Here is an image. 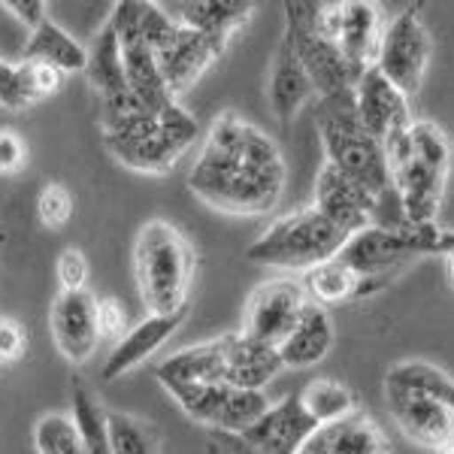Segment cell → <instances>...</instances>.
<instances>
[{
	"instance_id": "obj_41",
	"label": "cell",
	"mask_w": 454,
	"mask_h": 454,
	"mask_svg": "<svg viewBox=\"0 0 454 454\" xmlns=\"http://www.w3.org/2000/svg\"><path fill=\"white\" fill-rule=\"evenodd\" d=\"M0 106H6V109L31 106L25 98V88L19 82L16 64H6V61H0Z\"/></svg>"
},
{
	"instance_id": "obj_44",
	"label": "cell",
	"mask_w": 454,
	"mask_h": 454,
	"mask_svg": "<svg viewBox=\"0 0 454 454\" xmlns=\"http://www.w3.org/2000/svg\"><path fill=\"white\" fill-rule=\"evenodd\" d=\"M436 454H454V442H449V445H442V449H436Z\"/></svg>"
},
{
	"instance_id": "obj_7",
	"label": "cell",
	"mask_w": 454,
	"mask_h": 454,
	"mask_svg": "<svg viewBox=\"0 0 454 454\" xmlns=\"http://www.w3.org/2000/svg\"><path fill=\"white\" fill-rule=\"evenodd\" d=\"M348 233L333 227L315 207L282 215L246 248V258L273 270H315L342 252Z\"/></svg>"
},
{
	"instance_id": "obj_31",
	"label": "cell",
	"mask_w": 454,
	"mask_h": 454,
	"mask_svg": "<svg viewBox=\"0 0 454 454\" xmlns=\"http://www.w3.org/2000/svg\"><path fill=\"white\" fill-rule=\"evenodd\" d=\"M73 421L82 434L85 454H113L106 434V412L85 385L73 387Z\"/></svg>"
},
{
	"instance_id": "obj_11",
	"label": "cell",
	"mask_w": 454,
	"mask_h": 454,
	"mask_svg": "<svg viewBox=\"0 0 454 454\" xmlns=\"http://www.w3.org/2000/svg\"><path fill=\"white\" fill-rule=\"evenodd\" d=\"M309 303V294L306 288L294 279H270L258 285L252 291L246 303V315H243V327L239 333L252 336L258 342H267V346H279V342L294 331L300 312Z\"/></svg>"
},
{
	"instance_id": "obj_32",
	"label": "cell",
	"mask_w": 454,
	"mask_h": 454,
	"mask_svg": "<svg viewBox=\"0 0 454 454\" xmlns=\"http://www.w3.org/2000/svg\"><path fill=\"white\" fill-rule=\"evenodd\" d=\"M34 445L36 454H85L76 421L64 412H49L34 424Z\"/></svg>"
},
{
	"instance_id": "obj_28",
	"label": "cell",
	"mask_w": 454,
	"mask_h": 454,
	"mask_svg": "<svg viewBox=\"0 0 454 454\" xmlns=\"http://www.w3.org/2000/svg\"><path fill=\"white\" fill-rule=\"evenodd\" d=\"M303 288L312 303L325 306V309H327V303H348V300L370 294V285L364 282L361 276L351 273L346 263H340L336 258L309 270Z\"/></svg>"
},
{
	"instance_id": "obj_24",
	"label": "cell",
	"mask_w": 454,
	"mask_h": 454,
	"mask_svg": "<svg viewBox=\"0 0 454 454\" xmlns=\"http://www.w3.org/2000/svg\"><path fill=\"white\" fill-rule=\"evenodd\" d=\"M254 6L243 4V0H200V4H185L179 12V25L194 27L203 36L215 40L218 46L227 49L231 36L252 19Z\"/></svg>"
},
{
	"instance_id": "obj_45",
	"label": "cell",
	"mask_w": 454,
	"mask_h": 454,
	"mask_svg": "<svg viewBox=\"0 0 454 454\" xmlns=\"http://www.w3.org/2000/svg\"><path fill=\"white\" fill-rule=\"evenodd\" d=\"M297 454H306V451H297Z\"/></svg>"
},
{
	"instance_id": "obj_12",
	"label": "cell",
	"mask_w": 454,
	"mask_h": 454,
	"mask_svg": "<svg viewBox=\"0 0 454 454\" xmlns=\"http://www.w3.org/2000/svg\"><path fill=\"white\" fill-rule=\"evenodd\" d=\"M315 209L342 233H361L379 224V200L361 182L325 164L315 179Z\"/></svg>"
},
{
	"instance_id": "obj_5",
	"label": "cell",
	"mask_w": 454,
	"mask_h": 454,
	"mask_svg": "<svg viewBox=\"0 0 454 454\" xmlns=\"http://www.w3.org/2000/svg\"><path fill=\"white\" fill-rule=\"evenodd\" d=\"M134 276L149 315H173L185 309V297L194 279L192 243L170 222L152 218L137 233Z\"/></svg>"
},
{
	"instance_id": "obj_20",
	"label": "cell",
	"mask_w": 454,
	"mask_h": 454,
	"mask_svg": "<svg viewBox=\"0 0 454 454\" xmlns=\"http://www.w3.org/2000/svg\"><path fill=\"white\" fill-rule=\"evenodd\" d=\"M333 321L327 315L325 306L318 303H306V309L300 312L294 331L276 346L279 351V361L285 370H309L315 364H321L333 348Z\"/></svg>"
},
{
	"instance_id": "obj_30",
	"label": "cell",
	"mask_w": 454,
	"mask_h": 454,
	"mask_svg": "<svg viewBox=\"0 0 454 454\" xmlns=\"http://www.w3.org/2000/svg\"><path fill=\"white\" fill-rule=\"evenodd\" d=\"M227 391L231 385H170L167 394L179 403V409L197 424H207V427H215L218 415H222V406L227 400Z\"/></svg>"
},
{
	"instance_id": "obj_18",
	"label": "cell",
	"mask_w": 454,
	"mask_h": 454,
	"mask_svg": "<svg viewBox=\"0 0 454 454\" xmlns=\"http://www.w3.org/2000/svg\"><path fill=\"white\" fill-rule=\"evenodd\" d=\"M182 318H185V309H179L173 315H145L140 325L130 327V331L113 346V351H109V357L104 364L106 382H115V379L128 376L130 370H137L140 364L149 361V357L176 333Z\"/></svg>"
},
{
	"instance_id": "obj_16",
	"label": "cell",
	"mask_w": 454,
	"mask_h": 454,
	"mask_svg": "<svg viewBox=\"0 0 454 454\" xmlns=\"http://www.w3.org/2000/svg\"><path fill=\"white\" fill-rule=\"evenodd\" d=\"M385 400L394 424L406 439L434 451L454 442V406L449 403L400 391H385Z\"/></svg>"
},
{
	"instance_id": "obj_27",
	"label": "cell",
	"mask_w": 454,
	"mask_h": 454,
	"mask_svg": "<svg viewBox=\"0 0 454 454\" xmlns=\"http://www.w3.org/2000/svg\"><path fill=\"white\" fill-rule=\"evenodd\" d=\"M385 391L419 394L454 406V379L436 364L427 361H400L385 372Z\"/></svg>"
},
{
	"instance_id": "obj_4",
	"label": "cell",
	"mask_w": 454,
	"mask_h": 454,
	"mask_svg": "<svg viewBox=\"0 0 454 454\" xmlns=\"http://www.w3.org/2000/svg\"><path fill=\"white\" fill-rule=\"evenodd\" d=\"M315 128L325 145V164L361 182L379 203L394 194L391 173H387L385 145L364 128L355 106V94L342 91L331 98H318L315 104Z\"/></svg>"
},
{
	"instance_id": "obj_42",
	"label": "cell",
	"mask_w": 454,
	"mask_h": 454,
	"mask_svg": "<svg viewBox=\"0 0 454 454\" xmlns=\"http://www.w3.org/2000/svg\"><path fill=\"white\" fill-rule=\"evenodd\" d=\"M4 6L21 21V25L31 27V31H36V27H40L43 21L49 19V12H46L49 6L43 4V0H6Z\"/></svg>"
},
{
	"instance_id": "obj_8",
	"label": "cell",
	"mask_w": 454,
	"mask_h": 454,
	"mask_svg": "<svg viewBox=\"0 0 454 454\" xmlns=\"http://www.w3.org/2000/svg\"><path fill=\"white\" fill-rule=\"evenodd\" d=\"M285 36H288V43L294 46L300 64H303L306 76H309L318 98L355 91L364 70L355 67V64L321 34L318 4H312V0L285 4Z\"/></svg>"
},
{
	"instance_id": "obj_39",
	"label": "cell",
	"mask_w": 454,
	"mask_h": 454,
	"mask_svg": "<svg viewBox=\"0 0 454 454\" xmlns=\"http://www.w3.org/2000/svg\"><path fill=\"white\" fill-rule=\"evenodd\" d=\"M128 312L119 300L106 297V300H98V333L100 340H113L119 342L124 333H128Z\"/></svg>"
},
{
	"instance_id": "obj_25",
	"label": "cell",
	"mask_w": 454,
	"mask_h": 454,
	"mask_svg": "<svg viewBox=\"0 0 454 454\" xmlns=\"http://www.w3.org/2000/svg\"><path fill=\"white\" fill-rule=\"evenodd\" d=\"M21 61L52 64L61 73H85L88 49L79 40H73L61 25L46 19L36 31H31V40H27L25 52H21Z\"/></svg>"
},
{
	"instance_id": "obj_19",
	"label": "cell",
	"mask_w": 454,
	"mask_h": 454,
	"mask_svg": "<svg viewBox=\"0 0 454 454\" xmlns=\"http://www.w3.org/2000/svg\"><path fill=\"white\" fill-rule=\"evenodd\" d=\"M285 367L279 351L246 333H224V385L239 391H263Z\"/></svg>"
},
{
	"instance_id": "obj_43",
	"label": "cell",
	"mask_w": 454,
	"mask_h": 454,
	"mask_svg": "<svg viewBox=\"0 0 454 454\" xmlns=\"http://www.w3.org/2000/svg\"><path fill=\"white\" fill-rule=\"evenodd\" d=\"M445 276H449V282L454 285V248L445 254Z\"/></svg>"
},
{
	"instance_id": "obj_13",
	"label": "cell",
	"mask_w": 454,
	"mask_h": 454,
	"mask_svg": "<svg viewBox=\"0 0 454 454\" xmlns=\"http://www.w3.org/2000/svg\"><path fill=\"white\" fill-rule=\"evenodd\" d=\"M49 327L64 361L85 364L100 346L98 300L88 291H61L49 312Z\"/></svg>"
},
{
	"instance_id": "obj_10",
	"label": "cell",
	"mask_w": 454,
	"mask_h": 454,
	"mask_svg": "<svg viewBox=\"0 0 454 454\" xmlns=\"http://www.w3.org/2000/svg\"><path fill=\"white\" fill-rule=\"evenodd\" d=\"M318 27L355 67H376L385 31L382 6L379 4H372V0L318 4Z\"/></svg>"
},
{
	"instance_id": "obj_21",
	"label": "cell",
	"mask_w": 454,
	"mask_h": 454,
	"mask_svg": "<svg viewBox=\"0 0 454 454\" xmlns=\"http://www.w3.org/2000/svg\"><path fill=\"white\" fill-rule=\"evenodd\" d=\"M306 454H391V439L370 415L355 412L348 419L325 424L303 445Z\"/></svg>"
},
{
	"instance_id": "obj_40",
	"label": "cell",
	"mask_w": 454,
	"mask_h": 454,
	"mask_svg": "<svg viewBox=\"0 0 454 454\" xmlns=\"http://www.w3.org/2000/svg\"><path fill=\"white\" fill-rule=\"evenodd\" d=\"M27 164V145L16 130H0V176H16Z\"/></svg>"
},
{
	"instance_id": "obj_36",
	"label": "cell",
	"mask_w": 454,
	"mask_h": 454,
	"mask_svg": "<svg viewBox=\"0 0 454 454\" xmlns=\"http://www.w3.org/2000/svg\"><path fill=\"white\" fill-rule=\"evenodd\" d=\"M36 215H40V224L49 227V231H61L64 224L73 218V194L64 185H46L36 197Z\"/></svg>"
},
{
	"instance_id": "obj_26",
	"label": "cell",
	"mask_w": 454,
	"mask_h": 454,
	"mask_svg": "<svg viewBox=\"0 0 454 454\" xmlns=\"http://www.w3.org/2000/svg\"><path fill=\"white\" fill-rule=\"evenodd\" d=\"M85 76H88V85L100 94L104 104L128 91V85H124L121 43H119V36H115L109 21L100 27L98 36H94V43H91V49H88Z\"/></svg>"
},
{
	"instance_id": "obj_33",
	"label": "cell",
	"mask_w": 454,
	"mask_h": 454,
	"mask_svg": "<svg viewBox=\"0 0 454 454\" xmlns=\"http://www.w3.org/2000/svg\"><path fill=\"white\" fill-rule=\"evenodd\" d=\"M106 434L113 454H158L155 430L134 415L106 412Z\"/></svg>"
},
{
	"instance_id": "obj_17",
	"label": "cell",
	"mask_w": 454,
	"mask_h": 454,
	"mask_svg": "<svg viewBox=\"0 0 454 454\" xmlns=\"http://www.w3.org/2000/svg\"><path fill=\"white\" fill-rule=\"evenodd\" d=\"M355 106L361 115L364 128L376 137L379 143H385L387 137L400 134L412 124V109H409V98L394 88L376 67L364 70V76L355 85Z\"/></svg>"
},
{
	"instance_id": "obj_14",
	"label": "cell",
	"mask_w": 454,
	"mask_h": 454,
	"mask_svg": "<svg viewBox=\"0 0 454 454\" xmlns=\"http://www.w3.org/2000/svg\"><path fill=\"white\" fill-rule=\"evenodd\" d=\"M315 430L318 424L306 415L300 397H285L279 403H270L258 424H252L239 439L254 454H297L303 451Z\"/></svg>"
},
{
	"instance_id": "obj_1",
	"label": "cell",
	"mask_w": 454,
	"mask_h": 454,
	"mask_svg": "<svg viewBox=\"0 0 454 454\" xmlns=\"http://www.w3.org/2000/svg\"><path fill=\"white\" fill-rule=\"evenodd\" d=\"M285 158L273 137L227 113L212 121L188 188L197 200L224 215H267L285 194Z\"/></svg>"
},
{
	"instance_id": "obj_35",
	"label": "cell",
	"mask_w": 454,
	"mask_h": 454,
	"mask_svg": "<svg viewBox=\"0 0 454 454\" xmlns=\"http://www.w3.org/2000/svg\"><path fill=\"white\" fill-rule=\"evenodd\" d=\"M16 73H19L21 88H25L27 104H36V100L49 98V94H55L58 88L64 85V73L43 61H19Z\"/></svg>"
},
{
	"instance_id": "obj_6",
	"label": "cell",
	"mask_w": 454,
	"mask_h": 454,
	"mask_svg": "<svg viewBox=\"0 0 454 454\" xmlns=\"http://www.w3.org/2000/svg\"><path fill=\"white\" fill-rule=\"evenodd\" d=\"M454 248V231L439 224H397L382 227L372 224L361 233H351L336 254V261L346 263L355 276L370 285V291L382 288L391 273H397L400 263L424 258V254H449Z\"/></svg>"
},
{
	"instance_id": "obj_23",
	"label": "cell",
	"mask_w": 454,
	"mask_h": 454,
	"mask_svg": "<svg viewBox=\"0 0 454 454\" xmlns=\"http://www.w3.org/2000/svg\"><path fill=\"white\" fill-rule=\"evenodd\" d=\"M158 382L170 385H224V336L182 348L158 367Z\"/></svg>"
},
{
	"instance_id": "obj_9",
	"label": "cell",
	"mask_w": 454,
	"mask_h": 454,
	"mask_svg": "<svg viewBox=\"0 0 454 454\" xmlns=\"http://www.w3.org/2000/svg\"><path fill=\"white\" fill-rule=\"evenodd\" d=\"M430 55H434V40H430L419 6H406L385 25L376 70L412 100L427 76Z\"/></svg>"
},
{
	"instance_id": "obj_38",
	"label": "cell",
	"mask_w": 454,
	"mask_h": 454,
	"mask_svg": "<svg viewBox=\"0 0 454 454\" xmlns=\"http://www.w3.org/2000/svg\"><path fill=\"white\" fill-rule=\"evenodd\" d=\"M27 351V331L19 318L0 315V364H16Z\"/></svg>"
},
{
	"instance_id": "obj_34",
	"label": "cell",
	"mask_w": 454,
	"mask_h": 454,
	"mask_svg": "<svg viewBox=\"0 0 454 454\" xmlns=\"http://www.w3.org/2000/svg\"><path fill=\"white\" fill-rule=\"evenodd\" d=\"M267 409L270 400L263 397V391H239V387H231L215 427L231 436H243L252 424H258V419Z\"/></svg>"
},
{
	"instance_id": "obj_37",
	"label": "cell",
	"mask_w": 454,
	"mask_h": 454,
	"mask_svg": "<svg viewBox=\"0 0 454 454\" xmlns=\"http://www.w3.org/2000/svg\"><path fill=\"white\" fill-rule=\"evenodd\" d=\"M58 282H61V291H85L88 261L79 248H64L58 254Z\"/></svg>"
},
{
	"instance_id": "obj_3",
	"label": "cell",
	"mask_w": 454,
	"mask_h": 454,
	"mask_svg": "<svg viewBox=\"0 0 454 454\" xmlns=\"http://www.w3.org/2000/svg\"><path fill=\"white\" fill-rule=\"evenodd\" d=\"M382 145L406 224H436L451 170V143L445 130L436 121L412 119L406 130L387 137Z\"/></svg>"
},
{
	"instance_id": "obj_22",
	"label": "cell",
	"mask_w": 454,
	"mask_h": 454,
	"mask_svg": "<svg viewBox=\"0 0 454 454\" xmlns=\"http://www.w3.org/2000/svg\"><path fill=\"white\" fill-rule=\"evenodd\" d=\"M267 91H270V106H273V115L282 124H288L300 113V109L309 104L312 98H318L312 82H309V76H306L303 64H300L294 46L288 43V36H282L279 46H276L273 64H270Z\"/></svg>"
},
{
	"instance_id": "obj_29",
	"label": "cell",
	"mask_w": 454,
	"mask_h": 454,
	"mask_svg": "<svg viewBox=\"0 0 454 454\" xmlns=\"http://www.w3.org/2000/svg\"><path fill=\"white\" fill-rule=\"evenodd\" d=\"M297 397L303 403L306 415H309L318 427L333 424L340 419H348V415L357 412L355 394H351L342 382H333V379H312Z\"/></svg>"
},
{
	"instance_id": "obj_2",
	"label": "cell",
	"mask_w": 454,
	"mask_h": 454,
	"mask_svg": "<svg viewBox=\"0 0 454 454\" xmlns=\"http://www.w3.org/2000/svg\"><path fill=\"white\" fill-rule=\"evenodd\" d=\"M104 143L121 167L145 176H164L197 140V121L179 104L152 109L130 91L104 104Z\"/></svg>"
},
{
	"instance_id": "obj_15",
	"label": "cell",
	"mask_w": 454,
	"mask_h": 454,
	"mask_svg": "<svg viewBox=\"0 0 454 454\" xmlns=\"http://www.w3.org/2000/svg\"><path fill=\"white\" fill-rule=\"evenodd\" d=\"M222 55H224V46H218L215 40L203 36L200 31H194V27L176 25V34L170 36V43H167L160 52H155V61H158V70H160V79H164L167 91H170V98L176 100Z\"/></svg>"
}]
</instances>
